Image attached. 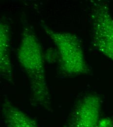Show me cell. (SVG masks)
I'll use <instances>...</instances> for the list:
<instances>
[{"label":"cell","mask_w":113,"mask_h":127,"mask_svg":"<svg viewBox=\"0 0 113 127\" xmlns=\"http://www.w3.org/2000/svg\"><path fill=\"white\" fill-rule=\"evenodd\" d=\"M101 105L98 95L84 96L72 109L65 127H99Z\"/></svg>","instance_id":"4"},{"label":"cell","mask_w":113,"mask_h":127,"mask_svg":"<svg viewBox=\"0 0 113 127\" xmlns=\"http://www.w3.org/2000/svg\"><path fill=\"white\" fill-rule=\"evenodd\" d=\"M17 58L29 82L31 104L50 111L51 97L45 77L43 50L30 26L23 28L17 50Z\"/></svg>","instance_id":"1"},{"label":"cell","mask_w":113,"mask_h":127,"mask_svg":"<svg viewBox=\"0 0 113 127\" xmlns=\"http://www.w3.org/2000/svg\"><path fill=\"white\" fill-rule=\"evenodd\" d=\"M2 116L6 127H39L27 114L6 99L1 107Z\"/></svg>","instance_id":"6"},{"label":"cell","mask_w":113,"mask_h":127,"mask_svg":"<svg viewBox=\"0 0 113 127\" xmlns=\"http://www.w3.org/2000/svg\"><path fill=\"white\" fill-rule=\"evenodd\" d=\"M42 26L57 48L61 73L66 76L88 74L89 67L78 37L70 32L55 31L45 25Z\"/></svg>","instance_id":"2"},{"label":"cell","mask_w":113,"mask_h":127,"mask_svg":"<svg viewBox=\"0 0 113 127\" xmlns=\"http://www.w3.org/2000/svg\"><path fill=\"white\" fill-rule=\"evenodd\" d=\"M12 67L10 58V31L4 22L0 25V76L13 83Z\"/></svg>","instance_id":"5"},{"label":"cell","mask_w":113,"mask_h":127,"mask_svg":"<svg viewBox=\"0 0 113 127\" xmlns=\"http://www.w3.org/2000/svg\"><path fill=\"white\" fill-rule=\"evenodd\" d=\"M112 121H113V120H112Z\"/></svg>","instance_id":"7"},{"label":"cell","mask_w":113,"mask_h":127,"mask_svg":"<svg viewBox=\"0 0 113 127\" xmlns=\"http://www.w3.org/2000/svg\"><path fill=\"white\" fill-rule=\"evenodd\" d=\"M91 18L94 46L113 62V18L107 3L94 2Z\"/></svg>","instance_id":"3"}]
</instances>
